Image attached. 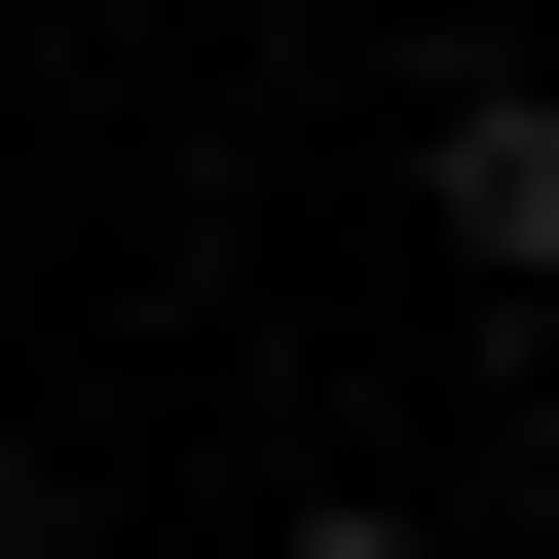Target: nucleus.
Returning <instances> with one entry per match:
<instances>
[{"mask_svg": "<svg viewBox=\"0 0 559 559\" xmlns=\"http://www.w3.org/2000/svg\"><path fill=\"white\" fill-rule=\"evenodd\" d=\"M448 261H559V112H448Z\"/></svg>", "mask_w": 559, "mask_h": 559, "instance_id": "f257e3e1", "label": "nucleus"}, {"mask_svg": "<svg viewBox=\"0 0 559 559\" xmlns=\"http://www.w3.org/2000/svg\"><path fill=\"white\" fill-rule=\"evenodd\" d=\"M299 559H411V522H299Z\"/></svg>", "mask_w": 559, "mask_h": 559, "instance_id": "f03ea898", "label": "nucleus"}]
</instances>
